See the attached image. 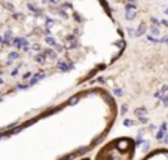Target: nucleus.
Instances as JSON below:
<instances>
[{
    "instance_id": "nucleus-1",
    "label": "nucleus",
    "mask_w": 168,
    "mask_h": 160,
    "mask_svg": "<svg viewBox=\"0 0 168 160\" xmlns=\"http://www.w3.org/2000/svg\"><path fill=\"white\" fill-rule=\"evenodd\" d=\"M128 147H129V141L128 139H121L118 142V150H121V151H127Z\"/></svg>"
},
{
    "instance_id": "nucleus-2",
    "label": "nucleus",
    "mask_w": 168,
    "mask_h": 160,
    "mask_svg": "<svg viewBox=\"0 0 168 160\" xmlns=\"http://www.w3.org/2000/svg\"><path fill=\"white\" fill-rule=\"evenodd\" d=\"M43 77H45V73H37V74H34L33 77H31V80H30V86H33V85H36L37 82H39V80H42Z\"/></svg>"
},
{
    "instance_id": "nucleus-3",
    "label": "nucleus",
    "mask_w": 168,
    "mask_h": 160,
    "mask_svg": "<svg viewBox=\"0 0 168 160\" xmlns=\"http://www.w3.org/2000/svg\"><path fill=\"white\" fill-rule=\"evenodd\" d=\"M57 65H58V68H60L61 71H67V70H70V68H73V64H72V62H68V64H66L64 61H60Z\"/></svg>"
},
{
    "instance_id": "nucleus-4",
    "label": "nucleus",
    "mask_w": 168,
    "mask_h": 160,
    "mask_svg": "<svg viewBox=\"0 0 168 160\" xmlns=\"http://www.w3.org/2000/svg\"><path fill=\"white\" fill-rule=\"evenodd\" d=\"M134 18H135V9H127V12H125V19L132 21Z\"/></svg>"
},
{
    "instance_id": "nucleus-5",
    "label": "nucleus",
    "mask_w": 168,
    "mask_h": 160,
    "mask_svg": "<svg viewBox=\"0 0 168 160\" xmlns=\"http://www.w3.org/2000/svg\"><path fill=\"white\" fill-rule=\"evenodd\" d=\"M43 53H45V56L46 58H51V59H55L57 58V52H54L52 49H43Z\"/></svg>"
},
{
    "instance_id": "nucleus-6",
    "label": "nucleus",
    "mask_w": 168,
    "mask_h": 160,
    "mask_svg": "<svg viewBox=\"0 0 168 160\" xmlns=\"http://www.w3.org/2000/svg\"><path fill=\"white\" fill-rule=\"evenodd\" d=\"M45 59H46L45 53H37V55L34 56V61L39 62V64H45Z\"/></svg>"
},
{
    "instance_id": "nucleus-7",
    "label": "nucleus",
    "mask_w": 168,
    "mask_h": 160,
    "mask_svg": "<svg viewBox=\"0 0 168 160\" xmlns=\"http://www.w3.org/2000/svg\"><path fill=\"white\" fill-rule=\"evenodd\" d=\"M144 33H146V25H144V24L138 25V28H137L135 34H137V36H141V34H144Z\"/></svg>"
},
{
    "instance_id": "nucleus-8",
    "label": "nucleus",
    "mask_w": 168,
    "mask_h": 160,
    "mask_svg": "<svg viewBox=\"0 0 168 160\" xmlns=\"http://www.w3.org/2000/svg\"><path fill=\"white\" fill-rule=\"evenodd\" d=\"M45 42H46L48 44H51V46H57V42L54 40V37H51V36H46Z\"/></svg>"
},
{
    "instance_id": "nucleus-9",
    "label": "nucleus",
    "mask_w": 168,
    "mask_h": 160,
    "mask_svg": "<svg viewBox=\"0 0 168 160\" xmlns=\"http://www.w3.org/2000/svg\"><path fill=\"white\" fill-rule=\"evenodd\" d=\"M79 99H81L79 96H73V98H70V99H68V105H75Z\"/></svg>"
},
{
    "instance_id": "nucleus-10",
    "label": "nucleus",
    "mask_w": 168,
    "mask_h": 160,
    "mask_svg": "<svg viewBox=\"0 0 168 160\" xmlns=\"http://www.w3.org/2000/svg\"><path fill=\"white\" fill-rule=\"evenodd\" d=\"M147 40L152 42V43H161V39H156V37H153V36H147Z\"/></svg>"
},
{
    "instance_id": "nucleus-11",
    "label": "nucleus",
    "mask_w": 168,
    "mask_h": 160,
    "mask_svg": "<svg viewBox=\"0 0 168 160\" xmlns=\"http://www.w3.org/2000/svg\"><path fill=\"white\" fill-rule=\"evenodd\" d=\"M144 114H146V110H144V108L135 110V116H138V117H141V116H144Z\"/></svg>"
},
{
    "instance_id": "nucleus-12",
    "label": "nucleus",
    "mask_w": 168,
    "mask_h": 160,
    "mask_svg": "<svg viewBox=\"0 0 168 160\" xmlns=\"http://www.w3.org/2000/svg\"><path fill=\"white\" fill-rule=\"evenodd\" d=\"M164 135H165V130L159 129V130H158V133H156V138H158V139H162V138H164Z\"/></svg>"
},
{
    "instance_id": "nucleus-13",
    "label": "nucleus",
    "mask_w": 168,
    "mask_h": 160,
    "mask_svg": "<svg viewBox=\"0 0 168 160\" xmlns=\"http://www.w3.org/2000/svg\"><path fill=\"white\" fill-rule=\"evenodd\" d=\"M18 56H20L18 52H11V53H9V59H12V61H14V59H18Z\"/></svg>"
},
{
    "instance_id": "nucleus-14",
    "label": "nucleus",
    "mask_w": 168,
    "mask_h": 160,
    "mask_svg": "<svg viewBox=\"0 0 168 160\" xmlns=\"http://www.w3.org/2000/svg\"><path fill=\"white\" fill-rule=\"evenodd\" d=\"M54 24H55L54 19H51V18H46V27H48V28H51V25H54Z\"/></svg>"
},
{
    "instance_id": "nucleus-15",
    "label": "nucleus",
    "mask_w": 168,
    "mask_h": 160,
    "mask_svg": "<svg viewBox=\"0 0 168 160\" xmlns=\"http://www.w3.org/2000/svg\"><path fill=\"white\" fill-rule=\"evenodd\" d=\"M150 31H152V34H153V36H158V34H159V28H158L156 25H155V27H152V28H150Z\"/></svg>"
},
{
    "instance_id": "nucleus-16",
    "label": "nucleus",
    "mask_w": 168,
    "mask_h": 160,
    "mask_svg": "<svg viewBox=\"0 0 168 160\" xmlns=\"http://www.w3.org/2000/svg\"><path fill=\"white\" fill-rule=\"evenodd\" d=\"M161 101H162L164 105H168V95H162L161 96Z\"/></svg>"
},
{
    "instance_id": "nucleus-17",
    "label": "nucleus",
    "mask_w": 168,
    "mask_h": 160,
    "mask_svg": "<svg viewBox=\"0 0 168 160\" xmlns=\"http://www.w3.org/2000/svg\"><path fill=\"white\" fill-rule=\"evenodd\" d=\"M123 124H125V126H134V124H135V122H132V120H125V122H123Z\"/></svg>"
},
{
    "instance_id": "nucleus-18",
    "label": "nucleus",
    "mask_w": 168,
    "mask_h": 160,
    "mask_svg": "<svg viewBox=\"0 0 168 160\" xmlns=\"http://www.w3.org/2000/svg\"><path fill=\"white\" fill-rule=\"evenodd\" d=\"M30 77H33V73H25V74H22V80H28Z\"/></svg>"
},
{
    "instance_id": "nucleus-19",
    "label": "nucleus",
    "mask_w": 168,
    "mask_h": 160,
    "mask_svg": "<svg viewBox=\"0 0 168 160\" xmlns=\"http://www.w3.org/2000/svg\"><path fill=\"white\" fill-rule=\"evenodd\" d=\"M113 93L116 95V96H122V89H114Z\"/></svg>"
},
{
    "instance_id": "nucleus-20",
    "label": "nucleus",
    "mask_w": 168,
    "mask_h": 160,
    "mask_svg": "<svg viewBox=\"0 0 168 160\" xmlns=\"http://www.w3.org/2000/svg\"><path fill=\"white\" fill-rule=\"evenodd\" d=\"M33 49H34V50H37V52L42 50V48H40V44H39V43H34V44H33Z\"/></svg>"
},
{
    "instance_id": "nucleus-21",
    "label": "nucleus",
    "mask_w": 168,
    "mask_h": 160,
    "mask_svg": "<svg viewBox=\"0 0 168 160\" xmlns=\"http://www.w3.org/2000/svg\"><path fill=\"white\" fill-rule=\"evenodd\" d=\"M55 48H57V52H63L64 50V46H61V44H57Z\"/></svg>"
},
{
    "instance_id": "nucleus-22",
    "label": "nucleus",
    "mask_w": 168,
    "mask_h": 160,
    "mask_svg": "<svg viewBox=\"0 0 168 160\" xmlns=\"http://www.w3.org/2000/svg\"><path fill=\"white\" fill-rule=\"evenodd\" d=\"M128 111V108H127V105H122V110H121V114H125Z\"/></svg>"
},
{
    "instance_id": "nucleus-23",
    "label": "nucleus",
    "mask_w": 168,
    "mask_h": 160,
    "mask_svg": "<svg viewBox=\"0 0 168 160\" xmlns=\"http://www.w3.org/2000/svg\"><path fill=\"white\" fill-rule=\"evenodd\" d=\"M5 6H6L7 9H11V11H14V5H11V3H5Z\"/></svg>"
},
{
    "instance_id": "nucleus-24",
    "label": "nucleus",
    "mask_w": 168,
    "mask_h": 160,
    "mask_svg": "<svg viewBox=\"0 0 168 160\" xmlns=\"http://www.w3.org/2000/svg\"><path fill=\"white\" fill-rule=\"evenodd\" d=\"M128 34H129V36H137L135 31H134V30H131V28H128Z\"/></svg>"
},
{
    "instance_id": "nucleus-25",
    "label": "nucleus",
    "mask_w": 168,
    "mask_h": 160,
    "mask_svg": "<svg viewBox=\"0 0 168 160\" xmlns=\"http://www.w3.org/2000/svg\"><path fill=\"white\" fill-rule=\"evenodd\" d=\"M167 91H168V86H167V85H165V86H162V89H161V92H162V93H165Z\"/></svg>"
},
{
    "instance_id": "nucleus-26",
    "label": "nucleus",
    "mask_w": 168,
    "mask_h": 160,
    "mask_svg": "<svg viewBox=\"0 0 168 160\" xmlns=\"http://www.w3.org/2000/svg\"><path fill=\"white\" fill-rule=\"evenodd\" d=\"M161 43H168V37H167V36L161 39Z\"/></svg>"
},
{
    "instance_id": "nucleus-27",
    "label": "nucleus",
    "mask_w": 168,
    "mask_h": 160,
    "mask_svg": "<svg viewBox=\"0 0 168 160\" xmlns=\"http://www.w3.org/2000/svg\"><path fill=\"white\" fill-rule=\"evenodd\" d=\"M161 95H162V92H161V91H156V92H155V96H156V98H159Z\"/></svg>"
},
{
    "instance_id": "nucleus-28",
    "label": "nucleus",
    "mask_w": 168,
    "mask_h": 160,
    "mask_svg": "<svg viewBox=\"0 0 168 160\" xmlns=\"http://www.w3.org/2000/svg\"><path fill=\"white\" fill-rule=\"evenodd\" d=\"M152 22H153L155 25H158V24H159V19H156V18H152Z\"/></svg>"
},
{
    "instance_id": "nucleus-29",
    "label": "nucleus",
    "mask_w": 168,
    "mask_h": 160,
    "mask_svg": "<svg viewBox=\"0 0 168 160\" xmlns=\"http://www.w3.org/2000/svg\"><path fill=\"white\" fill-rule=\"evenodd\" d=\"M118 44L121 46V49H123V48H125V43H123V42H118Z\"/></svg>"
},
{
    "instance_id": "nucleus-30",
    "label": "nucleus",
    "mask_w": 168,
    "mask_h": 160,
    "mask_svg": "<svg viewBox=\"0 0 168 160\" xmlns=\"http://www.w3.org/2000/svg\"><path fill=\"white\" fill-rule=\"evenodd\" d=\"M161 24H162V25H165V27H168V21H167V19H162V21H161Z\"/></svg>"
},
{
    "instance_id": "nucleus-31",
    "label": "nucleus",
    "mask_w": 168,
    "mask_h": 160,
    "mask_svg": "<svg viewBox=\"0 0 168 160\" xmlns=\"http://www.w3.org/2000/svg\"><path fill=\"white\" fill-rule=\"evenodd\" d=\"M140 122H141V123H147V119H146V117H140Z\"/></svg>"
},
{
    "instance_id": "nucleus-32",
    "label": "nucleus",
    "mask_w": 168,
    "mask_h": 160,
    "mask_svg": "<svg viewBox=\"0 0 168 160\" xmlns=\"http://www.w3.org/2000/svg\"><path fill=\"white\" fill-rule=\"evenodd\" d=\"M51 3H54V5H60V0H51Z\"/></svg>"
},
{
    "instance_id": "nucleus-33",
    "label": "nucleus",
    "mask_w": 168,
    "mask_h": 160,
    "mask_svg": "<svg viewBox=\"0 0 168 160\" xmlns=\"http://www.w3.org/2000/svg\"><path fill=\"white\" fill-rule=\"evenodd\" d=\"M16 73H18V68H15V70H12V76H16Z\"/></svg>"
},
{
    "instance_id": "nucleus-34",
    "label": "nucleus",
    "mask_w": 168,
    "mask_h": 160,
    "mask_svg": "<svg viewBox=\"0 0 168 160\" xmlns=\"http://www.w3.org/2000/svg\"><path fill=\"white\" fill-rule=\"evenodd\" d=\"M161 129H162V130H165V129H167V123H162V126H161Z\"/></svg>"
},
{
    "instance_id": "nucleus-35",
    "label": "nucleus",
    "mask_w": 168,
    "mask_h": 160,
    "mask_svg": "<svg viewBox=\"0 0 168 160\" xmlns=\"http://www.w3.org/2000/svg\"><path fill=\"white\" fill-rule=\"evenodd\" d=\"M149 150V142H144V151Z\"/></svg>"
},
{
    "instance_id": "nucleus-36",
    "label": "nucleus",
    "mask_w": 168,
    "mask_h": 160,
    "mask_svg": "<svg viewBox=\"0 0 168 160\" xmlns=\"http://www.w3.org/2000/svg\"><path fill=\"white\" fill-rule=\"evenodd\" d=\"M43 2V5H48V3H51V0H42Z\"/></svg>"
},
{
    "instance_id": "nucleus-37",
    "label": "nucleus",
    "mask_w": 168,
    "mask_h": 160,
    "mask_svg": "<svg viewBox=\"0 0 168 160\" xmlns=\"http://www.w3.org/2000/svg\"><path fill=\"white\" fill-rule=\"evenodd\" d=\"M0 43H5V39L2 37V36H0Z\"/></svg>"
},
{
    "instance_id": "nucleus-38",
    "label": "nucleus",
    "mask_w": 168,
    "mask_h": 160,
    "mask_svg": "<svg viewBox=\"0 0 168 160\" xmlns=\"http://www.w3.org/2000/svg\"><path fill=\"white\" fill-rule=\"evenodd\" d=\"M165 13H167V15H168V9H165Z\"/></svg>"
},
{
    "instance_id": "nucleus-39",
    "label": "nucleus",
    "mask_w": 168,
    "mask_h": 160,
    "mask_svg": "<svg viewBox=\"0 0 168 160\" xmlns=\"http://www.w3.org/2000/svg\"><path fill=\"white\" fill-rule=\"evenodd\" d=\"M2 83H3V80H2V79H0V85H2Z\"/></svg>"
},
{
    "instance_id": "nucleus-40",
    "label": "nucleus",
    "mask_w": 168,
    "mask_h": 160,
    "mask_svg": "<svg viewBox=\"0 0 168 160\" xmlns=\"http://www.w3.org/2000/svg\"><path fill=\"white\" fill-rule=\"evenodd\" d=\"M128 2H131V3H134V0H128Z\"/></svg>"
},
{
    "instance_id": "nucleus-41",
    "label": "nucleus",
    "mask_w": 168,
    "mask_h": 160,
    "mask_svg": "<svg viewBox=\"0 0 168 160\" xmlns=\"http://www.w3.org/2000/svg\"><path fill=\"white\" fill-rule=\"evenodd\" d=\"M0 74H2V71H0Z\"/></svg>"
}]
</instances>
